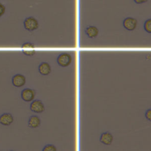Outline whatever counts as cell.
<instances>
[{
    "mask_svg": "<svg viewBox=\"0 0 151 151\" xmlns=\"http://www.w3.org/2000/svg\"><path fill=\"white\" fill-rule=\"evenodd\" d=\"M23 24L24 28L30 32L37 29L39 27V24L38 21L32 17H29L25 18Z\"/></svg>",
    "mask_w": 151,
    "mask_h": 151,
    "instance_id": "6da1fadb",
    "label": "cell"
},
{
    "mask_svg": "<svg viewBox=\"0 0 151 151\" xmlns=\"http://www.w3.org/2000/svg\"><path fill=\"white\" fill-rule=\"evenodd\" d=\"M72 61V57L70 54L68 52H62L59 54L57 58L58 64L62 67H65L68 66Z\"/></svg>",
    "mask_w": 151,
    "mask_h": 151,
    "instance_id": "7a4b0ae2",
    "label": "cell"
},
{
    "mask_svg": "<svg viewBox=\"0 0 151 151\" xmlns=\"http://www.w3.org/2000/svg\"><path fill=\"white\" fill-rule=\"evenodd\" d=\"M36 92L35 90L26 88L22 90L21 93V96L22 99L27 102L32 101L35 97Z\"/></svg>",
    "mask_w": 151,
    "mask_h": 151,
    "instance_id": "3957f363",
    "label": "cell"
},
{
    "mask_svg": "<svg viewBox=\"0 0 151 151\" xmlns=\"http://www.w3.org/2000/svg\"><path fill=\"white\" fill-rule=\"evenodd\" d=\"M29 108L32 111L36 113H41L45 110V107L42 101L38 99L33 100L30 104Z\"/></svg>",
    "mask_w": 151,
    "mask_h": 151,
    "instance_id": "277c9868",
    "label": "cell"
},
{
    "mask_svg": "<svg viewBox=\"0 0 151 151\" xmlns=\"http://www.w3.org/2000/svg\"><path fill=\"white\" fill-rule=\"evenodd\" d=\"M137 25V21L135 18L132 17H127L123 21V27L127 31H133L136 29Z\"/></svg>",
    "mask_w": 151,
    "mask_h": 151,
    "instance_id": "5b68a950",
    "label": "cell"
},
{
    "mask_svg": "<svg viewBox=\"0 0 151 151\" xmlns=\"http://www.w3.org/2000/svg\"><path fill=\"white\" fill-rule=\"evenodd\" d=\"M23 54L27 56H32L35 54L34 45L31 42H25L21 46Z\"/></svg>",
    "mask_w": 151,
    "mask_h": 151,
    "instance_id": "8992f818",
    "label": "cell"
},
{
    "mask_svg": "<svg viewBox=\"0 0 151 151\" xmlns=\"http://www.w3.org/2000/svg\"><path fill=\"white\" fill-rule=\"evenodd\" d=\"M26 83L25 77L21 74H15L12 78V83L13 86L17 87L23 86Z\"/></svg>",
    "mask_w": 151,
    "mask_h": 151,
    "instance_id": "52a82bcc",
    "label": "cell"
},
{
    "mask_svg": "<svg viewBox=\"0 0 151 151\" xmlns=\"http://www.w3.org/2000/svg\"><path fill=\"white\" fill-rule=\"evenodd\" d=\"M13 121L14 117L9 113H4L0 116V124L4 126H9Z\"/></svg>",
    "mask_w": 151,
    "mask_h": 151,
    "instance_id": "ba28073f",
    "label": "cell"
},
{
    "mask_svg": "<svg viewBox=\"0 0 151 151\" xmlns=\"http://www.w3.org/2000/svg\"><path fill=\"white\" fill-rule=\"evenodd\" d=\"M113 140V135L108 132H106L103 133L100 137V142L104 145H110Z\"/></svg>",
    "mask_w": 151,
    "mask_h": 151,
    "instance_id": "9c48e42d",
    "label": "cell"
},
{
    "mask_svg": "<svg viewBox=\"0 0 151 151\" xmlns=\"http://www.w3.org/2000/svg\"><path fill=\"white\" fill-rule=\"evenodd\" d=\"M85 33L90 38H94L99 35V31L98 28L95 26H88L85 29Z\"/></svg>",
    "mask_w": 151,
    "mask_h": 151,
    "instance_id": "30bf717a",
    "label": "cell"
},
{
    "mask_svg": "<svg viewBox=\"0 0 151 151\" xmlns=\"http://www.w3.org/2000/svg\"><path fill=\"white\" fill-rule=\"evenodd\" d=\"M38 69L39 73L43 76L48 75L51 71V68L50 64L47 62H42L41 63H40Z\"/></svg>",
    "mask_w": 151,
    "mask_h": 151,
    "instance_id": "8fae6325",
    "label": "cell"
},
{
    "mask_svg": "<svg viewBox=\"0 0 151 151\" xmlns=\"http://www.w3.org/2000/svg\"><path fill=\"white\" fill-rule=\"evenodd\" d=\"M41 124V120L37 115L31 116L28 119V125L30 128L34 129L39 127Z\"/></svg>",
    "mask_w": 151,
    "mask_h": 151,
    "instance_id": "7c38bea8",
    "label": "cell"
},
{
    "mask_svg": "<svg viewBox=\"0 0 151 151\" xmlns=\"http://www.w3.org/2000/svg\"><path fill=\"white\" fill-rule=\"evenodd\" d=\"M144 29L146 32L149 34L151 33V19H147L144 23Z\"/></svg>",
    "mask_w": 151,
    "mask_h": 151,
    "instance_id": "4fadbf2b",
    "label": "cell"
},
{
    "mask_svg": "<svg viewBox=\"0 0 151 151\" xmlns=\"http://www.w3.org/2000/svg\"><path fill=\"white\" fill-rule=\"evenodd\" d=\"M43 151H55L57 150V148L54 145L52 144H48L46 145L44 148L42 149Z\"/></svg>",
    "mask_w": 151,
    "mask_h": 151,
    "instance_id": "5bb4252c",
    "label": "cell"
},
{
    "mask_svg": "<svg viewBox=\"0 0 151 151\" xmlns=\"http://www.w3.org/2000/svg\"><path fill=\"white\" fill-rule=\"evenodd\" d=\"M6 8L2 4L0 3V18L2 17L5 13Z\"/></svg>",
    "mask_w": 151,
    "mask_h": 151,
    "instance_id": "9a60e30c",
    "label": "cell"
},
{
    "mask_svg": "<svg viewBox=\"0 0 151 151\" xmlns=\"http://www.w3.org/2000/svg\"><path fill=\"white\" fill-rule=\"evenodd\" d=\"M145 117L147 120H150V118H151V110H150V109H148L147 110H146V111L145 113Z\"/></svg>",
    "mask_w": 151,
    "mask_h": 151,
    "instance_id": "2e32d148",
    "label": "cell"
},
{
    "mask_svg": "<svg viewBox=\"0 0 151 151\" xmlns=\"http://www.w3.org/2000/svg\"><path fill=\"white\" fill-rule=\"evenodd\" d=\"M133 1L137 4H142L148 1V0H133Z\"/></svg>",
    "mask_w": 151,
    "mask_h": 151,
    "instance_id": "e0dca14e",
    "label": "cell"
}]
</instances>
